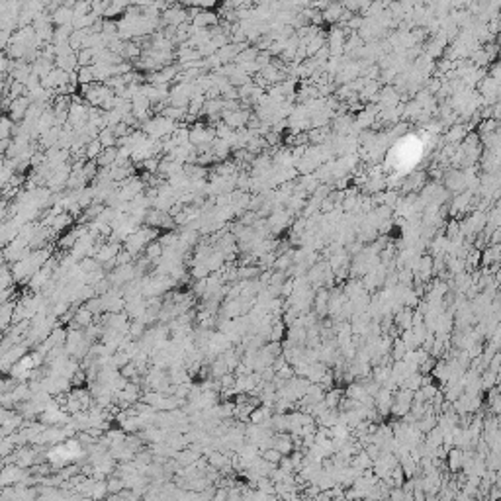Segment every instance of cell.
I'll return each instance as SVG.
<instances>
[{
  "mask_svg": "<svg viewBox=\"0 0 501 501\" xmlns=\"http://www.w3.org/2000/svg\"><path fill=\"white\" fill-rule=\"evenodd\" d=\"M272 446H274V448H278L280 452L286 456L292 450L294 443H292V439L288 437V435H282V437H276V439H272Z\"/></svg>",
  "mask_w": 501,
  "mask_h": 501,
  "instance_id": "cell-2",
  "label": "cell"
},
{
  "mask_svg": "<svg viewBox=\"0 0 501 501\" xmlns=\"http://www.w3.org/2000/svg\"><path fill=\"white\" fill-rule=\"evenodd\" d=\"M32 106H30V98H26V96H20V98H14L12 100V104L8 106V110H10V117L16 122V120H22V117L28 116V110H30Z\"/></svg>",
  "mask_w": 501,
  "mask_h": 501,
  "instance_id": "cell-1",
  "label": "cell"
},
{
  "mask_svg": "<svg viewBox=\"0 0 501 501\" xmlns=\"http://www.w3.org/2000/svg\"><path fill=\"white\" fill-rule=\"evenodd\" d=\"M196 458H198V455L194 450H186V452H182V455L178 456V464L180 466H188V464L196 462Z\"/></svg>",
  "mask_w": 501,
  "mask_h": 501,
  "instance_id": "cell-5",
  "label": "cell"
},
{
  "mask_svg": "<svg viewBox=\"0 0 501 501\" xmlns=\"http://www.w3.org/2000/svg\"><path fill=\"white\" fill-rule=\"evenodd\" d=\"M280 335H284V325H282V323H276V325L272 327V331H270V339H272V341H278Z\"/></svg>",
  "mask_w": 501,
  "mask_h": 501,
  "instance_id": "cell-8",
  "label": "cell"
},
{
  "mask_svg": "<svg viewBox=\"0 0 501 501\" xmlns=\"http://www.w3.org/2000/svg\"><path fill=\"white\" fill-rule=\"evenodd\" d=\"M325 401H327V405H329L331 409L337 408L339 403H341V392H339V390H331V392L327 394Z\"/></svg>",
  "mask_w": 501,
  "mask_h": 501,
  "instance_id": "cell-6",
  "label": "cell"
},
{
  "mask_svg": "<svg viewBox=\"0 0 501 501\" xmlns=\"http://www.w3.org/2000/svg\"><path fill=\"white\" fill-rule=\"evenodd\" d=\"M263 458H265L267 462H270V464L278 466L280 462H282V458H284V455L280 452L278 448H274V446H268V448H265V450H263Z\"/></svg>",
  "mask_w": 501,
  "mask_h": 501,
  "instance_id": "cell-3",
  "label": "cell"
},
{
  "mask_svg": "<svg viewBox=\"0 0 501 501\" xmlns=\"http://www.w3.org/2000/svg\"><path fill=\"white\" fill-rule=\"evenodd\" d=\"M480 129H482V133H491V131H495V129H497V126H495V122H493V120H488V122H484V124H482V128H480Z\"/></svg>",
  "mask_w": 501,
  "mask_h": 501,
  "instance_id": "cell-10",
  "label": "cell"
},
{
  "mask_svg": "<svg viewBox=\"0 0 501 501\" xmlns=\"http://www.w3.org/2000/svg\"><path fill=\"white\" fill-rule=\"evenodd\" d=\"M460 464H462V456H460V452H452V455H450V468H452V470H458Z\"/></svg>",
  "mask_w": 501,
  "mask_h": 501,
  "instance_id": "cell-9",
  "label": "cell"
},
{
  "mask_svg": "<svg viewBox=\"0 0 501 501\" xmlns=\"http://www.w3.org/2000/svg\"><path fill=\"white\" fill-rule=\"evenodd\" d=\"M210 464L211 466L223 468V466H227V458H225V455H222V452H213V455L210 456Z\"/></svg>",
  "mask_w": 501,
  "mask_h": 501,
  "instance_id": "cell-7",
  "label": "cell"
},
{
  "mask_svg": "<svg viewBox=\"0 0 501 501\" xmlns=\"http://www.w3.org/2000/svg\"><path fill=\"white\" fill-rule=\"evenodd\" d=\"M124 488H126V480L112 478L110 482H108V491H110V493H114V495H117V493L124 490Z\"/></svg>",
  "mask_w": 501,
  "mask_h": 501,
  "instance_id": "cell-4",
  "label": "cell"
}]
</instances>
